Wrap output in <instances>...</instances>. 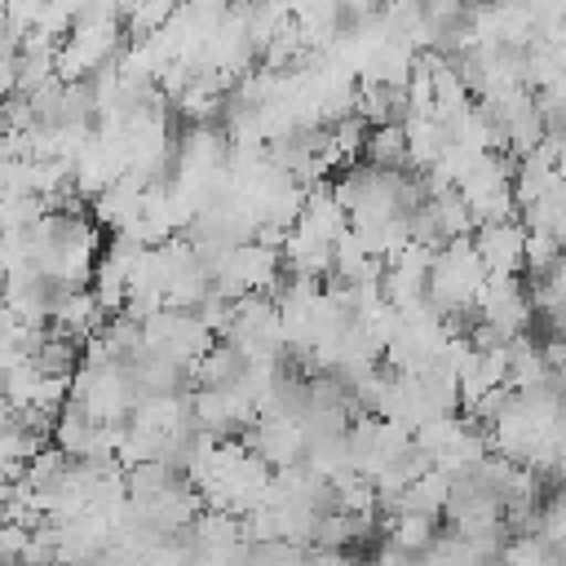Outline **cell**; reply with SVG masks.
<instances>
[{"mask_svg": "<svg viewBox=\"0 0 566 566\" xmlns=\"http://www.w3.org/2000/svg\"><path fill=\"white\" fill-rule=\"evenodd\" d=\"M482 283H486V265L469 234L438 243V252L429 261V279H424V296L438 314H473Z\"/></svg>", "mask_w": 566, "mask_h": 566, "instance_id": "6da1fadb", "label": "cell"}, {"mask_svg": "<svg viewBox=\"0 0 566 566\" xmlns=\"http://www.w3.org/2000/svg\"><path fill=\"white\" fill-rule=\"evenodd\" d=\"M124 44V18L115 13H80L71 31L57 40V80H88L97 66H106Z\"/></svg>", "mask_w": 566, "mask_h": 566, "instance_id": "7a4b0ae2", "label": "cell"}, {"mask_svg": "<svg viewBox=\"0 0 566 566\" xmlns=\"http://www.w3.org/2000/svg\"><path fill=\"white\" fill-rule=\"evenodd\" d=\"M208 274H212V287L226 296L274 292V283L283 279V252L261 239H239L208 265Z\"/></svg>", "mask_w": 566, "mask_h": 566, "instance_id": "3957f363", "label": "cell"}, {"mask_svg": "<svg viewBox=\"0 0 566 566\" xmlns=\"http://www.w3.org/2000/svg\"><path fill=\"white\" fill-rule=\"evenodd\" d=\"M473 318L486 323L500 340H513L522 332H531V296L526 283L517 274H486L478 301H473Z\"/></svg>", "mask_w": 566, "mask_h": 566, "instance_id": "277c9868", "label": "cell"}, {"mask_svg": "<svg viewBox=\"0 0 566 566\" xmlns=\"http://www.w3.org/2000/svg\"><path fill=\"white\" fill-rule=\"evenodd\" d=\"M469 239H473L486 274H522V252H526L522 217H486L473 226Z\"/></svg>", "mask_w": 566, "mask_h": 566, "instance_id": "5b68a950", "label": "cell"}, {"mask_svg": "<svg viewBox=\"0 0 566 566\" xmlns=\"http://www.w3.org/2000/svg\"><path fill=\"white\" fill-rule=\"evenodd\" d=\"M142 195H146V177L133 172V168H124L106 190H97V195L88 199V203H93V221H97L106 234L128 230V226L137 221V212H142Z\"/></svg>", "mask_w": 566, "mask_h": 566, "instance_id": "8992f818", "label": "cell"}, {"mask_svg": "<svg viewBox=\"0 0 566 566\" xmlns=\"http://www.w3.org/2000/svg\"><path fill=\"white\" fill-rule=\"evenodd\" d=\"M363 159H367L371 168H407V137H402V119L367 124Z\"/></svg>", "mask_w": 566, "mask_h": 566, "instance_id": "52a82bcc", "label": "cell"}, {"mask_svg": "<svg viewBox=\"0 0 566 566\" xmlns=\"http://www.w3.org/2000/svg\"><path fill=\"white\" fill-rule=\"evenodd\" d=\"M394 544H402L411 557L424 553V544L438 535V513H420V509H394L389 513V531H385Z\"/></svg>", "mask_w": 566, "mask_h": 566, "instance_id": "ba28073f", "label": "cell"}, {"mask_svg": "<svg viewBox=\"0 0 566 566\" xmlns=\"http://www.w3.org/2000/svg\"><path fill=\"white\" fill-rule=\"evenodd\" d=\"M181 0H128L124 4V35L137 40V35H155L172 13H177Z\"/></svg>", "mask_w": 566, "mask_h": 566, "instance_id": "9c48e42d", "label": "cell"}, {"mask_svg": "<svg viewBox=\"0 0 566 566\" xmlns=\"http://www.w3.org/2000/svg\"><path fill=\"white\" fill-rule=\"evenodd\" d=\"M0 27H4V0H0Z\"/></svg>", "mask_w": 566, "mask_h": 566, "instance_id": "30bf717a", "label": "cell"}]
</instances>
